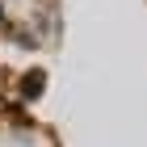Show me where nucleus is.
I'll list each match as a JSON object with an SVG mask.
<instances>
[]
</instances>
